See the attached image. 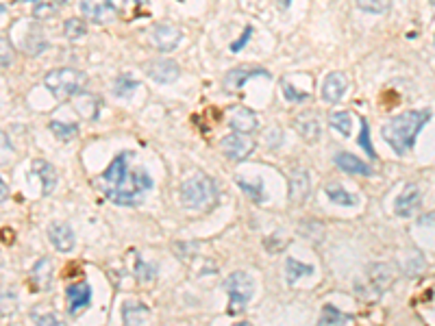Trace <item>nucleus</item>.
Returning a JSON list of instances; mask_svg holds the SVG:
<instances>
[{"mask_svg": "<svg viewBox=\"0 0 435 326\" xmlns=\"http://www.w3.org/2000/svg\"><path fill=\"white\" fill-rule=\"evenodd\" d=\"M433 118L431 109H414V111H405L401 116L392 118L388 124L381 128L383 139L390 144L396 154H407L416 146V137L425 124Z\"/></svg>", "mask_w": 435, "mask_h": 326, "instance_id": "1", "label": "nucleus"}, {"mask_svg": "<svg viewBox=\"0 0 435 326\" xmlns=\"http://www.w3.org/2000/svg\"><path fill=\"white\" fill-rule=\"evenodd\" d=\"M151 189H153L151 174L144 170H135V172L124 174L120 183L105 196L114 204H120V207H133V204H138L146 191Z\"/></svg>", "mask_w": 435, "mask_h": 326, "instance_id": "2", "label": "nucleus"}, {"mask_svg": "<svg viewBox=\"0 0 435 326\" xmlns=\"http://www.w3.org/2000/svg\"><path fill=\"white\" fill-rule=\"evenodd\" d=\"M218 200V187L214 183V178H209L205 174H198L188 178L181 185V202L188 209H211Z\"/></svg>", "mask_w": 435, "mask_h": 326, "instance_id": "3", "label": "nucleus"}, {"mask_svg": "<svg viewBox=\"0 0 435 326\" xmlns=\"http://www.w3.org/2000/svg\"><path fill=\"white\" fill-rule=\"evenodd\" d=\"M87 85V77L74 68H57L44 77V87L51 92L57 100H68L72 96L81 94Z\"/></svg>", "mask_w": 435, "mask_h": 326, "instance_id": "4", "label": "nucleus"}, {"mask_svg": "<svg viewBox=\"0 0 435 326\" xmlns=\"http://www.w3.org/2000/svg\"><path fill=\"white\" fill-rule=\"evenodd\" d=\"M225 289L229 292V313L231 316H238L246 309V305L251 303V298L255 294V283L246 272H233L227 276Z\"/></svg>", "mask_w": 435, "mask_h": 326, "instance_id": "5", "label": "nucleus"}, {"mask_svg": "<svg viewBox=\"0 0 435 326\" xmlns=\"http://www.w3.org/2000/svg\"><path fill=\"white\" fill-rule=\"evenodd\" d=\"M392 281H394V274L390 270V265L375 263V265H370V268H368L366 283L357 285V292H359V296H364V298H379L385 289H388V285Z\"/></svg>", "mask_w": 435, "mask_h": 326, "instance_id": "6", "label": "nucleus"}, {"mask_svg": "<svg viewBox=\"0 0 435 326\" xmlns=\"http://www.w3.org/2000/svg\"><path fill=\"white\" fill-rule=\"evenodd\" d=\"M153 46L157 48V51L161 53H172L174 48H177L181 42H183V31L179 27H174V24H157V27L153 29Z\"/></svg>", "mask_w": 435, "mask_h": 326, "instance_id": "7", "label": "nucleus"}, {"mask_svg": "<svg viewBox=\"0 0 435 326\" xmlns=\"http://www.w3.org/2000/svg\"><path fill=\"white\" fill-rule=\"evenodd\" d=\"M220 148L231 161H244L246 157L255 150V141L248 139L246 135H242V133H231V135L222 137Z\"/></svg>", "mask_w": 435, "mask_h": 326, "instance_id": "8", "label": "nucleus"}, {"mask_svg": "<svg viewBox=\"0 0 435 326\" xmlns=\"http://www.w3.org/2000/svg\"><path fill=\"white\" fill-rule=\"evenodd\" d=\"M81 14L96 24H107L116 18L114 0H81Z\"/></svg>", "mask_w": 435, "mask_h": 326, "instance_id": "9", "label": "nucleus"}, {"mask_svg": "<svg viewBox=\"0 0 435 326\" xmlns=\"http://www.w3.org/2000/svg\"><path fill=\"white\" fill-rule=\"evenodd\" d=\"M66 296H68V311H70V316H77V313H81L87 305L92 303V287L87 285L85 281L68 285Z\"/></svg>", "mask_w": 435, "mask_h": 326, "instance_id": "10", "label": "nucleus"}, {"mask_svg": "<svg viewBox=\"0 0 435 326\" xmlns=\"http://www.w3.org/2000/svg\"><path fill=\"white\" fill-rule=\"evenodd\" d=\"M146 72H148V77H151L153 81L164 83V85H166V83H174L181 74L179 66L174 64L172 59H157V62L146 64Z\"/></svg>", "mask_w": 435, "mask_h": 326, "instance_id": "11", "label": "nucleus"}, {"mask_svg": "<svg viewBox=\"0 0 435 326\" xmlns=\"http://www.w3.org/2000/svg\"><path fill=\"white\" fill-rule=\"evenodd\" d=\"M309 194H312V180H309V172L298 167L290 176V200L294 204H303Z\"/></svg>", "mask_w": 435, "mask_h": 326, "instance_id": "12", "label": "nucleus"}, {"mask_svg": "<svg viewBox=\"0 0 435 326\" xmlns=\"http://www.w3.org/2000/svg\"><path fill=\"white\" fill-rule=\"evenodd\" d=\"M420 202H422V194H420V189L416 185H407L403 189V194L396 198L394 202V211L396 215H401V217H409V215H414L420 207Z\"/></svg>", "mask_w": 435, "mask_h": 326, "instance_id": "13", "label": "nucleus"}, {"mask_svg": "<svg viewBox=\"0 0 435 326\" xmlns=\"http://www.w3.org/2000/svg\"><path fill=\"white\" fill-rule=\"evenodd\" d=\"M29 281L33 285L35 292H46V289H51V283H53V263L48 257L40 259L37 261L31 272H29Z\"/></svg>", "mask_w": 435, "mask_h": 326, "instance_id": "14", "label": "nucleus"}, {"mask_svg": "<svg viewBox=\"0 0 435 326\" xmlns=\"http://www.w3.org/2000/svg\"><path fill=\"white\" fill-rule=\"evenodd\" d=\"M346 87H348L346 74H342V72H331V74L325 79V83H322V98L331 105L340 103L344 98Z\"/></svg>", "mask_w": 435, "mask_h": 326, "instance_id": "15", "label": "nucleus"}, {"mask_svg": "<svg viewBox=\"0 0 435 326\" xmlns=\"http://www.w3.org/2000/svg\"><path fill=\"white\" fill-rule=\"evenodd\" d=\"M229 124H231L233 133H242V135H248V133L257 131V126H259L255 111H251V109H246V107H235V109H231V120H229Z\"/></svg>", "mask_w": 435, "mask_h": 326, "instance_id": "16", "label": "nucleus"}, {"mask_svg": "<svg viewBox=\"0 0 435 326\" xmlns=\"http://www.w3.org/2000/svg\"><path fill=\"white\" fill-rule=\"evenodd\" d=\"M255 77H270V74L264 68H235L225 77V90L227 92H238L246 81H251Z\"/></svg>", "mask_w": 435, "mask_h": 326, "instance_id": "17", "label": "nucleus"}, {"mask_svg": "<svg viewBox=\"0 0 435 326\" xmlns=\"http://www.w3.org/2000/svg\"><path fill=\"white\" fill-rule=\"evenodd\" d=\"M48 239H51V244L59 252H70L74 248V233L68 224L55 222V224L48 226Z\"/></svg>", "mask_w": 435, "mask_h": 326, "instance_id": "18", "label": "nucleus"}, {"mask_svg": "<svg viewBox=\"0 0 435 326\" xmlns=\"http://www.w3.org/2000/svg\"><path fill=\"white\" fill-rule=\"evenodd\" d=\"M335 165H338L340 170H344L346 174H357V176H370L372 174V167L366 161H362L359 157L348 154V152H340L338 157H335Z\"/></svg>", "mask_w": 435, "mask_h": 326, "instance_id": "19", "label": "nucleus"}, {"mask_svg": "<svg viewBox=\"0 0 435 326\" xmlns=\"http://www.w3.org/2000/svg\"><path fill=\"white\" fill-rule=\"evenodd\" d=\"M294 126L298 131V135H301L307 144H316L320 139V122L316 116H312V113L298 116Z\"/></svg>", "mask_w": 435, "mask_h": 326, "instance_id": "20", "label": "nucleus"}, {"mask_svg": "<svg viewBox=\"0 0 435 326\" xmlns=\"http://www.w3.org/2000/svg\"><path fill=\"white\" fill-rule=\"evenodd\" d=\"M148 316H151V311H148L146 305L138 303V300H129V303H124L122 307V318H124V326H142Z\"/></svg>", "mask_w": 435, "mask_h": 326, "instance_id": "21", "label": "nucleus"}, {"mask_svg": "<svg viewBox=\"0 0 435 326\" xmlns=\"http://www.w3.org/2000/svg\"><path fill=\"white\" fill-rule=\"evenodd\" d=\"M33 172L42 178V189H44V194H53V189L57 187V172H55V167L48 163V161H42V159H37L33 163Z\"/></svg>", "mask_w": 435, "mask_h": 326, "instance_id": "22", "label": "nucleus"}, {"mask_svg": "<svg viewBox=\"0 0 435 326\" xmlns=\"http://www.w3.org/2000/svg\"><path fill=\"white\" fill-rule=\"evenodd\" d=\"M46 48H48V42L44 38V33L40 31V27H31L27 38H24V51L33 57H37V55H42Z\"/></svg>", "mask_w": 435, "mask_h": 326, "instance_id": "23", "label": "nucleus"}, {"mask_svg": "<svg viewBox=\"0 0 435 326\" xmlns=\"http://www.w3.org/2000/svg\"><path fill=\"white\" fill-rule=\"evenodd\" d=\"M325 194L331 202L335 204H342V207H355L357 204V196L348 194V191L340 185V183H329L325 187Z\"/></svg>", "mask_w": 435, "mask_h": 326, "instance_id": "24", "label": "nucleus"}, {"mask_svg": "<svg viewBox=\"0 0 435 326\" xmlns=\"http://www.w3.org/2000/svg\"><path fill=\"white\" fill-rule=\"evenodd\" d=\"M314 274V268L307 263H301L296 259H288L285 261V276H288V285H296V281L301 279V276H309Z\"/></svg>", "mask_w": 435, "mask_h": 326, "instance_id": "25", "label": "nucleus"}, {"mask_svg": "<svg viewBox=\"0 0 435 326\" xmlns=\"http://www.w3.org/2000/svg\"><path fill=\"white\" fill-rule=\"evenodd\" d=\"M351 320H353V316L338 311L333 305H327L325 309H322V316H320L318 326H342V324L351 322Z\"/></svg>", "mask_w": 435, "mask_h": 326, "instance_id": "26", "label": "nucleus"}, {"mask_svg": "<svg viewBox=\"0 0 435 326\" xmlns=\"http://www.w3.org/2000/svg\"><path fill=\"white\" fill-rule=\"evenodd\" d=\"M238 180V185H240V189L244 191V194L251 198L253 202H257V204H261L266 200V194H264V183H261V180H255V183H248L246 178H242V176H238L235 178Z\"/></svg>", "mask_w": 435, "mask_h": 326, "instance_id": "27", "label": "nucleus"}, {"mask_svg": "<svg viewBox=\"0 0 435 326\" xmlns=\"http://www.w3.org/2000/svg\"><path fill=\"white\" fill-rule=\"evenodd\" d=\"M329 124H331V128L342 133L344 137H348V135H351V128H353V118H351V113H348V111H335L329 118Z\"/></svg>", "mask_w": 435, "mask_h": 326, "instance_id": "28", "label": "nucleus"}, {"mask_svg": "<svg viewBox=\"0 0 435 326\" xmlns=\"http://www.w3.org/2000/svg\"><path fill=\"white\" fill-rule=\"evenodd\" d=\"M51 131L57 139L70 141L79 135V124H68V122H59V120H55V122H51Z\"/></svg>", "mask_w": 435, "mask_h": 326, "instance_id": "29", "label": "nucleus"}, {"mask_svg": "<svg viewBox=\"0 0 435 326\" xmlns=\"http://www.w3.org/2000/svg\"><path fill=\"white\" fill-rule=\"evenodd\" d=\"M140 87V83L131 79L129 74H120L116 81H114V92L116 96H120V98H129V96Z\"/></svg>", "mask_w": 435, "mask_h": 326, "instance_id": "30", "label": "nucleus"}, {"mask_svg": "<svg viewBox=\"0 0 435 326\" xmlns=\"http://www.w3.org/2000/svg\"><path fill=\"white\" fill-rule=\"evenodd\" d=\"M85 33H87V27H85V22L79 20V18H70V20L64 24V35H66V38H68L70 42L81 40Z\"/></svg>", "mask_w": 435, "mask_h": 326, "instance_id": "31", "label": "nucleus"}, {"mask_svg": "<svg viewBox=\"0 0 435 326\" xmlns=\"http://www.w3.org/2000/svg\"><path fill=\"white\" fill-rule=\"evenodd\" d=\"M355 3L366 14H385L390 9L392 0H355Z\"/></svg>", "mask_w": 435, "mask_h": 326, "instance_id": "32", "label": "nucleus"}, {"mask_svg": "<svg viewBox=\"0 0 435 326\" xmlns=\"http://www.w3.org/2000/svg\"><path fill=\"white\" fill-rule=\"evenodd\" d=\"M14 146H11V139L5 131H0V167L5 165H11V161H14Z\"/></svg>", "mask_w": 435, "mask_h": 326, "instance_id": "33", "label": "nucleus"}, {"mask_svg": "<svg viewBox=\"0 0 435 326\" xmlns=\"http://www.w3.org/2000/svg\"><path fill=\"white\" fill-rule=\"evenodd\" d=\"M133 272H135V279H138V283H142V285L151 283L155 279V268H153V265L144 263L142 257H138V261H135Z\"/></svg>", "mask_w": 435, "mask_h": 326, "instance_id": "34", "label": "nucleus"}, {"mask_svg": "<svg viewBox=\"0 0 435 326\" xmlns=\"http://www.w3.org/2000/svg\"><path fill=\"white\" fill-rule=\"evenodd\" d=\"M77 109H79V111H81L83 116H85V111H92V120L98 118V100L94 98L92 94L81 92V94H79V100H77Z\"/></svg>", "mask_w": 435, "mask_h": 326, "instance_id": "35", "label": "nucleus"}, {"mask_svg": "<svg viewBox=\"0 0 435 326\" xmlns=\"http://www.w3.org/2000/svg\"><path fill=\"white\" fill-rule=\"evenodd\" d=\"M357 144L366 150V154L370 157V159H377V152H375V148H372V144H370V128H368L366 120H362V133H359Z\"/></svg>", "mask_w": 435, "mask_h": 326, "instance_id": "36", "label": "nucleus"}, {"mask_svg": "<svg viewBox=\"0 0 435 326\" xmlns=\"http://www.w3.org/2000/svg\"><path fill=\"white\" fill-rule=\"evenodd\" d=\"M14 59H16V51H14V46H11L9 40L5 38H0V66H11L14 64Z\"/></svg>", "mask_w": 435, "mask_h": 326, "instance_id": "37", "label": "nucleus"}, {"mask_svg": "<svg viewBox=\"0 0 435 326\" xmlns=\"http://www.w3.org/2000/svg\"><path fill=\"white\" fill-rule=\"evenodd\" d=\"M281 87H283V96L288 100H292V103H303V100H307L309 98V94L307 92H301V90H294L288 81H283L281 83Z\"/></svg>", "mask_w": 435, "mask_h": 326, "instance_id": "38", "label": "nucleus"}, {"mask_svg": "<svg viewBox=\"0 0 435 326\" xmlns=\"http://www.w3.org/2000/svg\"><path fill=\"white\" fill-rule=\"evenodd\" d=\"M33 320L37 326H61L55 313H33Z\"/></svg>", "mask_w": 435, "mask_h": 326, "instance_id": "39", "label": "nucleus"}, {"mask_svg": "<svg viewBox=\"0 0 435 326\" xmlns=\"http://www.w3.org/2000/svg\"><path fill=\"white\" fill-rule=\"evenodd\" d=\"M57 14V7H53V5H48V3H40V5H35V9H33V16L37 18V20H46V18H53Z\"/></svg>", "mask_w": 435, "mask_h": 326, "instance_id": "40", "label": "nucleus"}, {"mask_svg": "<svg viewBox=\"0 0 435 326\" xmlns=\"http://www.w3.org/2000/svg\"><path fill=\"white\" fill-rule=\"evenodd\" d=\"M251 38H253V27H246L244 29V33H242V38L235 42V44H231V51L233 53H240V51H244V46L251 42Z\"/></svg>", "mask_w": 435, "mask_h": 326, "instance_id": "41", "label": "nucleus"}, {"mask_svg": "<svg viewBox=\"0 0 435 326\" xmlns=\"http://www.w3.org/2000/svg\"><path fill=\"white\" fill-rule=\"evenodd\" d=\"M418 224L420 226H427V228H433V231H435V211L433 213H427V215H420L418 217Z\"/></svg>", "mask_w": 435, "mask_h": 326, "instance_id": "42", "label": "nucleus"}, {"mask_svg": "<svg viewBox=\"0 0 435 326\" xmlns=\"http://www.w3.org/2000/svg\"><path fill=\"white\" fill-rule=\"evenodd\" d=\"M7 196H9V187L5 185V180L0 178V202L7 200Z\"/></svg>", "mask_w": 435, "mask_h": 326, "instance_id": "43", "label": "nucleus"}, {"mask_svg": "<svg viewBox=\"0 0 435 326\" xmlns=\"http://www.w3.org/2000/svg\"><path fill=\"white\" fill-rule=\"evenodd\" d=\"M3 239L11 241V239H14V231H11V228H3Z\"/></svg>", "mask_w": 435, "mask_h": 326, "instance_id": "44", "label": "nucleus"}, {"mask_svg": "<svg viewBox=\"0 0 435 326\" xmlns=\"http://www.w3.org/2000/svg\"><path fill=\"white\" fill-rule=\"evenodd\" d=\"M277 3H279L281 9H290L292 7V0H277Z\"/></svg>", "mask_w": 435, "mask_h": 326, "instance_id": "45", "label": "nucleus"}, {"mask_svg": "<svg viewBox=\"0 0 435 326\" xmlns=\"http://www.w3.org/2000/svg\"><path fill=\"white\" fill-rule=\"evenodd\" d=\"M68 3H72V0H55V5H68Z\"/></svg>", "mask_w": 435, "mask_h": 326, "instance_id": "46", "label": "nucleus"}, {"mask_svg": "<svg viewBox=\"0 0 435 326\" xmlns=\"http://www.w3.org/2000/svg\"><path fill=\"white\" fill-rule=\"evenodd\" d=\"M235 326H253V324H251V322H238Z\"/></svg>", "mask_w": 435, "mask_h": 326, "instance_id": "47", "label": "nucleus"}, {"mask_svg": "<svg viewBox=\"0 0 435 326\" xmlns=\"http://www.w3.org/2000/svg\"><path fill=\"white\" fill-rule=\"evenodd\" d=\"M5 11H7V9H5L3 5H0V14H5Z\"/></svg>", "mask_w": 435, "mask_h": 326, "instance_id": "48", "label": "nucleus"}, {"mask_svg": "<svg viewBox=\"0 0 435 326\" xmlns=\"http://www.w3.org/2000/svg\"><path fill=\"white\" fill-rule=\"evenodd\" d=\"M429 3H431V5H433V7H435V0H429Z\"/></svg>", "mask_w": 435, "mask_h": 326, "instance_id": "49", "label": "nucleus"}, {"mask_svg": "<svg viewBox=\"0 0 435 326\" xmlns=\"http://www.w3.org/2000/svg\"><path fill=\"white\" fill-rule=\"evenodd\" d=\"M0 263H3V257H0Z\"/></svg>", "mask_w": 435, "mask_h": 326, "instance_id": "50", "label": "nucleus"}]
</instances>
